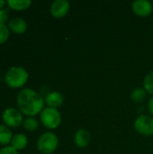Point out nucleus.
<instances>
[{
	"mask_svg": "<svg viewBox=\"0 0 153 154\" xmlns=\"http://www.w3.org/2000/svg\"><path fill=\"white\" fill-rule=\"evenodd\" d=\"M5 4H6V2H5V1H4V0H0V10H1V9H4V7H5Z\"/></svg>",
	"mask_w": 153,
	"mask_h": 154,
	"instance_id": "4be33fe9",
	"label": "nucleus"
},
{
	"mask_svg": "<svg viewBox=\"0 0 153 154\" xmlns=\"http://www.w3.org/2000/svg\"><path fill=\"white\" fill-rule=\"evenodd\" d=\"M8 6L15 11H23L30 7L32 5L31 0H8L6 2Z\"/></svg>",
	"mask_w": 153,
	"mask_h": 154,
	"instance_id": "4468645a",
	"label": "nucleus"
},
{
	"mask_svg": "<svg viewBox=\"0 0 153 154\" xmlns=\"http://www.w3.org/2000/svg\"><path fill=\"white\" fill-rule=\"evenodd\" d=\"M0 154H19L18 151L10 146H5L0 150Z\"/></svg>",
	"mask_w": 153,
	"mask_h": 154,
	"instance_id": "6ab92c4d",
	"label": "nucleus"
},
{
	"mask_svg": "<svg viewBox=\"0 0 153 154\" xmlns=\"http://www.w3.org/2000/svg\"><path fill=\"white\" fill-rule=\"evenodd\" d=\"M41 122L48 129H55L61 123L60 113L57 108L46 107L40 114Z\"/></svg>",
	"mask_w": 153,
	"mask_h": 154,
	"instance_id": "20e7f679",
	"label": "nucleus"
},
{
	"mask_svg": "<svg viewBox=\"0 0 153 154\" xmlns=\"http://www.w3.org/2000/svg\"><path fill=\"white\" fill-rule=\"evenodd\" d=\"M13 139L12 131L5 125H0V145L6 146Z\"/></svg>",
	"mask_w": 153,
	"mask_h": 154,
	"instance_id": "ddd939ff",
	"label": "nucleus"
},
{
	"mask_svg": "<svg viewBox=\"0 0 153 154\" xmlns=\"http://www.w3.org/2000/svg\"><path fill=\"white\" fill-rule=\"evenodd\" d=\"M23 128L28 132H34L39 127V122L34 117H27L23 122Z\"/></svg>",
	"mask_w": 153,
	"mask_h": 154,
	"instance_id": "2eb2a0df",
	"label": "nucleus"
},
{
	"mask_svg": "<svg viewBox=\"0 0 153 154\" xmlns=\"http://www.w3.org/2000/svg\"><path fill=\"white\" fill-rule=\"evenodd\" d=\"M148 109H149V112L151 113V115L153 116V97L150 99V101L148 103Z\"/></svg>",
	"mask_w": 153,
	"mask_h": 154,
	"instance_id": "412c9836",
	"label": "nucleus"
},
{
	"mask_svg": "<svg viewBox=\"0 0 153 154\" xmlns=\"http://www.w3.org/2000/svg\"><path fill=\"white\" fill-rule=\"evenodd\" d=\"M143 88L148 94L153 96V70L145 77L143 80Z\"/></svg>",
	"mask_w": 153,
	"mask_h": 154,
	"instance_id": "f3484780",
	"label": "nucleus"
},
{
	"mask_svg": "<svg viewBox=\"0 0 153 154\" xmlns=\"http://www.w3.org/2000/svg\"><path fill=\"white\" fill-rule=\"evenodd\" d=\"M28 144V139L25 134H16L13 136L11 141V146L14 148L16 151H21L26 148Z\"/></svg>",
	"mask_w": 153,
	"mask_h": 154,
	"instance_id": "f8f14e48",
	"label": "nucleus"
},
{
	"mask_svg": "<svg viewBox=\"0 0 153 154\" xmlns=\"http://www.w3.org/2000/svg\"><path fill=\"white\" fill-rule=\"evenodd\" d=\"M16 104L22 114L28 117H34L44 109L45 100L33 89L23 88L17 96Z\"/></svg>",
	"mask_w": 153,
	"mask_h": 154,
	"instance_id": "f257e3e1",
	"label": "nucleus"
},
{
	"mask_svg": "<svg viewBox=\"0 0 153 154\" xmlns=\"http://www.w3.org/2000/svg\"><path fill=\"white\" fill-rule=\"evenodd\" d=\"M70 5L67 0H55L50 5V14L55 18H62L66 16L69 11Z\"/></svg>",
	"mask_w": 153,
	"mask_h": 154,
	"instance_id": "0eeeda50",
	"label": "nucleus"
},
{
	"mask_svg": "<svg viewBox=\"0 0 153 154\" xmlns=\"http://www.w3.org/2000/svg\"><path fill=\"white\" fill-rule=\"evenodd\" d=\"M10 35V29L6 24H0V44L5 43Z\"/></svg>",
	"mask_w": 153,
	"mask_h": 154,
	"instance_id": "a211bd4d",
	"label": "nucleus"
},
{
	"mask_svg": "<svg viewBox=\"0 0 153 154\" xmlns=\"http://www.w3.org/2000/svg\"><path fill=\"white\" fill-rule=\"evenodd\" d=\"M146 94H147V92L145 91L144 88H135L132 92L131 98L135 103H141V102H142L146 98Z\"/></svg>",
	"mask_w": 153,
	"mask_h": 154,
	"instance_id": "dca6fc26",
	"label": "nucleus"
},
{
	"mask_svg": "<svg viewBox=\"0 0 153 154\" xmlns=\"http://www.w3.org/2000/svg\"><path fill=\"white\" fill-rule=\"evenodd\" d=\"M29 74L23 67H11L5 75V82L11 88L23 87L28 81Z\"/></svg>",
	"mask_w": 153,
	"mask_h": 154,
	"instance_id": "f03ea898",
	"label": "nucleus"
},
{
	"mask_svg": "<svg viewBox=\"0 0 153 154\" xmlns=\"http://www.w3.org/2000/svg\"><path fill=\"white\" fill-rule=\"evenodd\" d=\"M63 101V96L58 91H52L49 93L45 97V103L48 106V107L58 108L62 106Z\"/></svg>",
	"mask_w": 153,
	"mask_h": 154,
	"instance_id": "9d476101",
	"label": "nucleus"
},
{
	"mask_svg": "<svg viewBox=\"0 0 153 154\" xmlns=\"http://www.w3.org/2000/svg\"><path fill=\"white\" fill-rule=\"evenodd\" d=\"M134 129L142 135H153V118L145 115L139 116L134 121Z\"/></svg>",
	"mask_w": 153,
	"mask_h": 154,
	"instance_id": "423d86ee",
	"label": "nucleus"
},
{
	"mask_svg": "<svg viewBox=\"0 0 153 154\" xmlns=\"http://www.w3.org/2000/svg\"><path fill=\"white\" fill-rule=\"evenodd\" d=\"M132 8L133 13L141 17L149 16L153 11L152 4L148 0H135L132 5Z\"/></svg>",
	"mask_w": 153,
	"mask_h": 154,
	"instance_id": "6e6552de",
	"label": "nucleus"
},
{
	"mask_svg": "<svg viewBox=\"0 0 153 154\" xmlns=\"http://www.w3.org/2000/svg\"><path fill=\"white\" fill-rule=\"evenodd\" d=\"M37 149L42 154L53 153L59 145L58 136L51 132L42 134L37 140Z\"/></svg>",
	"mask_w": 153,
	"mask_h": 154,
	"instance_id": "7ed1b4c3",
	"label": "nucleus"
},
{
	"mask_svg": "<svg viewBox=\"0 0 153 154\" xmlns=\"http://www.w3.org/2000/svg\"><path fill=\"white\" fill-rule=\"evenodd\" d=\"M2 120L9 127H18L23 122V114L19 109L14 107L6 108L2 114Z\"/></svg>",
	"mask_w": 153,
	"mask_h": 154,
	"instance_id": "39448f33",
	"label": "nucleus"
},
{
	"mask_svg": "<svg viewBox=\"0 0 153 154\" xmlns=\"http://www.w3.org/2000/svg\"><path fill=\"white\" fill-rule=\"evenodd\" d=\"M8 27L10 31L14 32L16 34H23L27 30V23L21 17H14L12 18L8 23Z\"/></svg>",
	"mask_w": 153,
	"mask_h": 154,
	"instance_id": "1a4fd4ad",
	"label": "nucleus"
},
{
	"mask_svg": "<svg viewBox=\"0 0 153 154\" xmlns=\"http://www.w3.org/2000/svg\"><path fill=\"white\" fill-rule=\"evenodd\" d=\"M8 21V11L6 9L0 10V24H5Z\"/></svg>",
	"mask_w": 153,
	"mask_h": 154,
	"instance_id": "aec40b11",
	"label": "nucleus"
},
{
	"mask_svg": "<svg viewBox=\"0 0 153 154\" xmlns=\"http://www.w3.org/2000/svg\"><path fill=\"white\" fill-rule=\"evenodd\" d=\"M90 140H91L90 134L86 129L78 130L75 134V136H74L75 144L78 148H86L87 146H88V144L90 143Z\"/></svg>",
	"mask_w": 153,
	"mask_h": 154,
	"instance_id": "9b49d317",
	"label": "nucleus"
}]
</instances>
